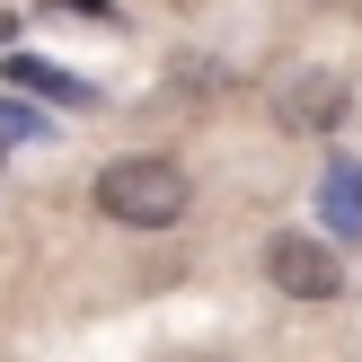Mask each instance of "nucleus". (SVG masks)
Listing matches in <instances>:
<instances>
[{"label": "nucleus", "instance_id": "f257e3e1", "mask_svg": "<svg viewBox=\"0 0 362 362\" xmlns=\"http://www.w3.org/2000/svg\"><path fill=\"white\" fill-rule=\"evenodd\" d=\"M88 204H98L106 221H124V230H177V221H186V204H194V186H186L177 159L133 151V159H106V168H98Z\"/></svg>", "mask_w": 362, "mask_h": 362}, {"label": "nucleus", "instance_id": "f03ea898", "mask_svg": "<svg viewBox=\"0 0 362 362\" xmlns=\"http://www.w3.org/2000/svg\"><path fill=\"white\" fill-rule=\"evenodd\" d=\"M265 283L283 300H336L345 292V257L327 239H310V230H274L265 239Z\"/></svg>", "mask_w": 362, "mask_h": 362}, {"label": "nucleus", "instance_id": "7ed1b4c3", "mask_svg": "<svg viewBox=\"0 0 362 362\" xmlns=\"http://www.w3.org/2000/svg\"><path fill=\"white\" fill-rule=\"evenodd\" d=\"M354 106V88L336 80V71H292V80L274 88V124L283 133H336Z\"/></svg>", "mask_w": 362, "mask_h": 362}, {"label": "nucleus", "instance_id": "20e7f679", "mask_svg": "<svg viewBox=\"0 0 362 362\" xmlns=\"http://www.w3.org/2000/svg\"><path fill=\"white\" fill-rule=\"evenodd\" d=\"M318 212H327V230L362 239V159H327V177H318Z\"/></svg>", "mask_w": 362, "mask_h": 362}, {"label": "nucleus", "instance_id": "39448f33", "mask_svg": "<svg viewBox=\"0 0 362 362\" xmlns=\"http://www.w3.org/2000/svg\"><path fill=\"white\" fill-rule=\"evenodd\" d=\"M9 80H18V88H45V98H62V106H80V98H88L80 80H62V71H53V62H35V53H18V62H9Z\"/></svg>", "mask_w": 362, "mask_h": 362}, {"label": "nucleus", "instance_id": "423d86ee", "mask_svg": "<svg viewBox=\"0 0 362 362\" xmlns=\"http://www.w3.org/2000/svg\"><path fill=\"white\" fill-rule=\"evenodd\" d=\"M0 133H27V141H35V133H45V115H35V106H0Z\"/></svg>", "mask_w": 362, "mask_h": 362}, {"label": "nucleus", "instance_id": "0eeeda50", "mask_svg": "<svg viewBox=\"0 0 362 362\" xmlns=\"http://www.w3.org/2000/svg\"><path fill=\"white\" fill-rule=\"evenodd\" d=\"M62 9H80V18H115V9H106V0H62Z\"/></svg>", "mask_w": 362, "mask_h": 362}]
</instances>
